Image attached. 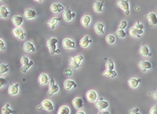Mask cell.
Masks as SVG:
<instances>
[{
    "label": "cell",
    "mask_w": 157,
    "mask_h": 114,
    "mask_svg": "<svg viewBox=\"0 0 157 114\" xmlns=\"http://www.w3.org/2000/svg\"><path fill=\"white\" fill-rule=\"evenodd\" d=\"M23 50L26 53L35 52L36 51L34 44L30 41H26L23 45Z\"/></svg>",
    "instance_id": "obj_15"
},
{
    "label": "cell",
    "mask_w": 157,
    "mask_h": 114,
    "mask_svg": "<svg viewBox=\"0 0 157 114\" xmlns=\"http://www.w3.org/2000/svg\"><path fill=\"white\" fill-rule=\"evenodd\" d=\"M19 84H13L12 82H10L8 90V93L10 96H15L19 93Z\"/></svg>",
    "instance_id": "obj_9"
},
{
    "label": "cell",
    "mask_w": 157,
    "mask_h": 114,
    "mask_svg": "<svg viewBox=\"0 0 157 114\" xmlns=\"http://www.w3.org/2000/svg\"><path fill=\"white\" fill-rule=\"evenodd\" d=\"M137 112H139V109H137V108L134 109H132V110H130L129 113H130V114H135V113H137Z\"/></svg>",
    "instance_id": "obj_44"
},
{
    "label": "cell",
    "mask_w": 157,
    "mask_h": 114,
    "mask_svg": "<svg viewBox=\"0 0 157 114\" xmlns=\"http://www.w3.org/2000/svg\"><path fill=\"white\" fill-rule=\"evenodd\" d=\"M117 76V72L114 71V70H106L101 75V77H111V78H114Z\"/></svg>",
    "instance_id": "obj_32"
},
{
    "label": "cell",
    "mask_w": 157,
    "mask_h": 114,
    "mask_svg": "<svg viewBox=\"0 0 157 114\" xmlns=\"http://www.w3.org/2000/svg\"><path fill=\"white\" fill-rule=\"evenodd\" d=\"M149 114H157V105L153 106L150 109Z\"/></svg>",
    "instance_id": "obj_41"
},
{
    "label": "cell",
    "mask_w": 157,
    "mask_h": 114,
    "mask_svg": "<svg viewBox=\"0 0 157 114\" xmlns=\"http://www.w3.org/2000/svg\"><path fill=\"white\" fill-rule=\"evenodd\" d=\"M116 35L120 38H125L126 37L127 34H126V32L124 31V30L119 29L116 31Z\"/></svg>",
    "instance_id": "obj_38"
},
{
    "label": "cell",
    "mask_w": 157,
    "mask_h": 114,
    "mask_svg": "<svg viewBox=\"0 0 157 114\" xmlns=\"http://www.w3.org/2000/svg\"><path fill=\"white\" fill-rule=\"evenodd\" d=\"M8 83V80L2 77H0V88H3Z\"/></svg>",
    "instance_id": "obj_39"
},
{
    "label": "cell",
    "mask_w": 157,
    "mask_h": 114,
    "mask_svg": "<svg viewBox=\"0 0 157 114\" xmlns=\"http://www.w3.org/2000/svg\"><path fill=\"white\" fill-rule=\"evenodd\" d=\"M106 41L109 44H114L115 42V37L113 35H109L106 37Z\"/></svg>",
    "instance_id": "obj_37"
},
{
    "label": "cell",
    "mask_w": 157,
    "mask_h": 114,
    "mask_svg": "<svg viewBox=\"0 0 157 114\" xmlns=\"http://www.w3.org/2000/svg\"><path fill=\"white\" fill-rule=\"evenodd\" d=\"M61 19L60 18H52L51 19H49L48 22H47L46 24L51 29L54 30L55 28V26L58 24L59 21H60Z\"/></svg>",
    "instance_id": "obj_25"
},
{
    "label": "cell",
    "mask_w": 157,
    "mask_h": 114,
    "mask_svg": "<svg viewBox=\"0 0 157 114\" xmlns=\"http://www.w3.org/2000/svg\"><path fill=\"white\" fill-rule=\"evenodd\" d=\"M139 52H140V54L143 56H149V57H150V56H152V54L151 53H150V51L149 50L148 47L146 45L145 42H144L143 44H142V46H141Z\"/></svg>",
    "instance_id": "obj_23"
},
{
    "label": "cell",
    "mask_w": 157,
    "mask_h": 114,
    "mask_svg": "<svg viewBox=\"0 0 157 114\" xmlns=\"http://www.w3.org/2000/svg\"><path fill=\"white\" fill-rule=\"evenodd\" d=\"M20 63L22 64L21 70L23 73H26L33 65V60H29V58L25 56H22L21 57Z\"/></svg>",
    "instance_id": "obj_3"
},
{
    "label": "cell",
    "mask_w": 157,
    "mask_h": 114,
    "mask_svg": "<svg viewBox=\"0 0 157 114\" xmlns=\"http://www.w3.org/2000/svg\"><path fill=\"white\" fill-rule=\"evenodd\" d=\"M65 74L66 76H71L72 75V71L71 69H66L65 70Z\"/></svg>",
    "instance_id": "obj_43"
},
{
    "label": "cell",
    "mask_w": 157,
    "mask_h": 114,
    "mask_svg": "<svg viewBox=\"0 0 157 114\" xmlns=\"http://www.w3.org/2000/svg\"><path fill=\"white\" fill-rule=\"evenodd\" d=\"M93 28L98 35H101L104 34V25L101 22H97L96 24H94Z\"/></svg>",
    "instance_id": "obj_22"
},
{
    "label": "cell",
    "mask_w": 157,
    "mask_h": 114,
    "mask_svg": "<svg viewBox=\"0 0 157 114\" xmlns=\"http://www.w3.org/2000/svg\"><path fill=\"white\" fill-rule=\"evenodd\" d=\"M59 91V87L57 85L55 84V81L52 77L50 78L49 81V88L48 94L49 96H52L54 94L57 93Z\"/></svg>",
    "instance_id": "obj_6"
},
{
    "label": "cell",
    "mask_w": 157,
    "mask_h": 114,
    "mask_svg": "<svg viewBox=\"0 0 157 114\" xmlns=\"http://www.w3.org/2000/svg\"><path fill=\"white\" fill-rule=\"evenodd\" d=\"M58 43V40L55 38L48 37L47 39V47H48L49 51L51 55L60 53L61 51L57 47V44Z\"/></svg>",
    "instance_id": "obj_1"
},
{
    "label": "cell",
    "mask_w": 157,
    "mask_h": 114,
    "mask_svg": "<svg viewBox=\"0 0 157 114\" xmlns=\"http://www.w3.org/2000/svg\"><path fill=\"white\" fill-rule=\"evenodd\" d=\"M83 60L84 56L82 55H78L74 57H71L69 59V66L73 69H77L80 67Z\"/></svg>",
    "instance_id": "obj_2"
},
{
    "label": "cell",
    "mask_w": 157,
    "mask_h": 114,
    "mask_svg": "<svg viewBox=\"0 0 157 114\" xmlns=\"http://www.w3.org/2000/svg\"><path fill=\"white\" fill-rule=\"evenodd\" d=\"M127 25H128V23L126 21H122L121 22H120V24L119 25V29H121V30H124L125 28H126L127 27Z\"/></svg>",
    "instance_id": "obj_40"
},
{
    "label": "cell",
    "mask_w": 157,
    "mask_h": 114,
    "mask_svg": "<svg viewBox=\"0 0 157 114\" xmlns=\"http://www.w3.org/2000/svg\"><path fill=\"white\" fill-rule=\"evenodd\" d=\"M152 96H153V99L157 100V91L154 92V93H153V94H152Z\"/></svg>",
    "instance_id": "obj_45"
},
{
    "label": "cell",
    "mask_w": 157,
    "mask_h": 114,
    "mask_svg": "<svg viewBox=\"0 0 157 114\" xmlns=\"http://www.w3.org/2000/svg\"><path fill=\"white\" fill-rule=\"evenodd\" d=\"M75 114H85V113H84V112H83V111H82V110H78V111H77V112H76Z\"/></svg>",
    "instance_id": "obj_46"
},
{
    "label": "cell",
    "mask_w": 157,
    "mask_h": 114,
    "mask_svg": "<svg viewBox=\"0 0 157 114\" xmlns=\"http://www.w3.org/2000/svg\"><path fill=\"white\" fill-rule=\"evenodd\" d=\"M105 66L107 69V70H114L115 66H114V64L113 62V61L111 59H108V60L107 61V62L106 63Z\"/></svg>",
    "instance_id": "obj_35"
},
{
    "label": "cell",
    "mask_w": 157,
    "mask_h": 114,
    "mask_svg": "<svg viewBox=\"0 0 157 114\" xmlns=\"http://www.w3.org/2000/svg\"><path fill=\"white\" fill-rule=\"evenodd\" d=\"M104 1H96L93 5V11L95 12H101L103 11Z\"/></svg>",
    "instance_id": "obj_21"
},
{
    "label": "cell",
    "mask_w": 157,
    "mask_h": 114,
    "mask_svg": "<svg viewBox=\"0 0 157 114\" xmlns=\"http://www.w3.org/2000/svg\"><path fill=\"white\" fill-rule=\"evenodd\" d=\"M134 28L136 30L138 35H141L142 34H143V33H144V31H143L144 25L143 24H141L138 20L136 21V22L135 23Z\"/></svg>",
    "instance_id": "obj_29"
},
{
    "label": "cell",
    "mask_w": 157,
    "mask_h": 114,
    "mask_svg": "<svg viewBox=\"0 0 157 114\" xmlns=\"http://www.w3.org/2000/svg\"><path fill=\"white\" fill-rule=\"evenodd\" d=\"M129 35L133 37H137V38H140V35L137 34V32L136 30L134 27H131L129 29Z\"/></svg>",
    "instance_id": "obj_36"
},
{
    "label": "cell",
    "mask_w": 157,
    "mask_h": 114,
    "mask_svg": "<svg viewBox=\"0 0 157 114\" xmlns=\"http://www.w3.org/2000/svg\"><path fill=\"white\" fill-rule=\"evenodd\" d=\"M49 77L45 73H42L39 76L38 81L39 85H45L46 84H48V83L49 82Z\"/></svg>",
    "instance_id": "obj_26"
},
{
    "label": "cell",
    "mask_w": 157,
    "mask_h": 114,
    "mask_svg": "<svg viewBox=\"0 0 157 114\" xmlns=\"http://www.w3.org/2000/svg\"><path fill=\"white\" fill-rule=\"evenodd\" d=\"M35 1L38 2H39V3H41V2H42V0H35Z\"/></svg>",
    "instance_id": "obj_48"
},
{
    "label": "cell",
    "mask_w": 157,
    "mask_h": 114,
    "mask_svg": "<svg viewBox=\"0 0 157 114\" xmlns=\"http://www.w3.org/2000/svg\"><path fill=\"white\" fill-rule=\"evenodd\" d=\"M101 114H109V113L107 111H104V112H103Z\"/></svg>",
    "instance_id": "obj_47"
},
{
    "label": "cell",
    "mask_w": 157,
    "mask_h": 114,
    "mask_svg": "<svg viewBox=\"0 0 157 114\" xmlns=\"http://www.w3.org/2000/svg\"><path fill=\"white\" fill-rule=\"evenodd\" d=\"M70 109L66 106H61L58 110L57 114H70Z\"/></svg>",
    "instance_id": "obj_33"
},
{
    "label": "cell",
    "mask_w": 157,
    "mask_h": 114,
    "mask_svg": "<svg viewBox=\"0 0 157 114\" xmlns=\"http://www.w3.org/2000/svg\"><path fill=\"white\" fill-rule=\"evenodd\" d=\"M36 12L35 10L28 8L25 9L23 13V18H25L26 20H31L34 19L36 17Z\"/></svg>",
    "instance_id": "obj_11"
},
{
    "label": "cell",
    "mask_w": 157,
    "mask_h": 114,
    "mask_svg": "<svg viewBox=\"0 0 157 114\" xmlns=\"http://www.w3.org/2000/svg\"><path fill=\"white\" fill-rule=\"evenodd\" d=\"M75 16V14L74 12H72L71 9L69 8V7H67L63 13L62 17L63 19L66 22H69L71 21Z\"/></svg>",
    "instance_id": "obj_8"
},
{
    "label": "cell",
    "mask_w": 157,
    "mask_h": 114,
    "mask_svg": "<svg viewBox=\"0 0 157 114\" xmlns=\"http://www.w3.org/2000/svg\"><path fill=\"white\" fill-rule=\"evenodd\" d=\"M135 114H140V113H139V112H137V113H136Z\"/></svg>",
    "instance_id": "obj_50"
},
{
    "label": "cell",
    "mask_w": 157,
    "mask_h": 114,
    "mask_svg": "<svg viewBox=\"0 0 157 114\" xmlns=\"http://www.w3.org/2000/svg\"><path fill=\"white\" fill-rule=\"evenodd\" d=\"M6 50V46L4 41L1 38V35H0V51H5Z\"/></svg>",
    "instance_id": "obj_42"
},
{
    "label": "cell",
    "mask_w": 157,
    "mask_h": 114,
    "mask_svg": "<svg viewBox=\"0 0 157 114\" xmlns=\"http://www.w3.org/2000/svg\"><path fill=\"white\" fill-rule=\"evenodd\" d=\"M10 12L8 11V8L5 6H0V18L5 19L7 18L9 15Z\"/></svg>",
    "instance_id": "obj_28"
},
{
    "label": "cell",
    "mask_w": 157,
    "mask_h": 114,
    "mask_svg": "<svg viewBox=\"0 0 157 114\" xmlns=\"http://www.w3.org/2000/svg\"><path fill=\"white\" fill-rule=\"evenodd\" d=\"M9 70V65L0 64V75H3L8 72Z\"/></svg>",
    "instance_id": "obj_34"
},
{
    "label": "cell",
    "mask_w": 157,
    "mask_h": 114,
    "mask_svg": "<svg viewBox=\"0 0 157 114\" xmlns=\"http://www.w3.org/2000/svg\"><path fill=\"white\" fill-rule=\"evenodd\" d=\"M41 109H44L48 111H52L54 109V106L50 100L44 99L41 102V104L37 107L38 110H40Z\"/></svg>",
    "instance_id": "obj_5"
},
{
    "label": "cell",
    "mask_w": 157,
    "mask_h": 114,
    "mask_svg": "<svg viewBox=\"0 0 157 114\" xmlns=\"http://www.w3.org/2000/svg\"><path fill=\"white\" fill-rule=\"evenodd\" d=\"M62 46L66 50H74L75 48V43L69 38H64L61 41Z\"/></svg>",
    "instance_id": "obj_7"
},
{
    "label": "cell",
    "mask_w": 157,
    "mask_h": 114,
    "mask_svg": "<svg viewBox=\"0 0 157 114\" xmlns=\"http://www.w3.org/2000/svg\"><path fill=\"white\" fill-rule=\"evenodd\" d=\"M12 33L14 37H15L17 38H19L20 40H23L25 38V33L23 31V30L19 27L15 28L12 29Z\"/></svg>",
    "instance_id": "obj_14"
},
{
    "label": "cell",
    "mask_w": 157,
    "mask_h": 114,
    "mask_svg": "<svg viewBox=\"0 0 157 114\" xmlns=\"http://www.w3.org/2000/svg\"><path fill=\"white\" fill-rule=\"evenodd\" d=\"M11 22L14 25L19 27L23 22V18L19 15H14L11 18Z\"/></svg>",
    "instance_id": "obj_12"
},
{
    "label": "cell",
    "mask_w": 157,
    "mask_h": 114,
    "mask_svg": "<svg viewBox=\"0 0 157 114\" xmlns=\"http://www.w3.org/2000/svg\"><path fill=\"white\" fill-rule=\"evenodd\" d=\"M91 21V17L90 15H84L83 17L81 18V24L84 26V27H88L90 22Z\"/></svg>",
    "instance_id": "obj_30"
},
{
    "label": "cell",
    "mask_w": 157,
    "mask_h": 114,
    "mask_svg": "<svg viewBox=\"0 0 157 114\" xmlns=\"http://www.w3.org/2000/svg\"><path fill=\"white\" fill-rule=\"evenodd\" d=\"M98 98V95L95 91L90 90L86 93V99L90 103L95 102Z\"/></svg>",
    "instance_id": "obj_13"
},
{
    "label": "cell",
    "mask_w": 157,
    "mask_h": 114,
    "mask_svg": "<svg viewBox=\"0 0 157 114\" xmlns=\"http://www.w3.org/2000/svg\"><path fill=\"white\" fill-rule=\"evenodd\" d=\"M95 106L98 110H103L107 109L109 107V103L106 101L99 100L95 103Z\"/></svg>",
    "instance_id": "obj_27"
},
{
    "label": "cell",
    "mask_w": 157,
    "mask_h": 114,
    "mask_svg": "<svg viewBox=\"0 0 157 114\" xmlns=\"http://www.w3.org/2000/svg\"><path fill=\"white\" fill-rule=\"evenodd\" d=\"M0 2H6V0H0Z\"/></svg>",
    "instance_id": "obj_49"
},
{
    "label": "cell",
    "mask_w": 157,
    "mask_h": 114,
    "mask_svg": "<svg viewBox=\"0 0 157 114\" xmlns=\"http://www.w3.org/2000/svg\"><path fill=\"white\" fill-rule=\"evenodd\" d=\"M15 113V111L11 109L10 105L8 103L6 104L2 107V111H1L2 114H12V113Z\"/></svg>",
    "instance_id": "obj_31"
},
{
    "label": "cell",
    "mask_w": 157,
    "mask_h": 114,
    "mask_svg": "<svg viewBox=\"0 0 157 114\" xmlns=\"http://www.w3.org/2000/svg\"><path fill=\"white\" fill-rule=\"evenodd\" d=\"M146 19L148 21L149 23L151 25H157V16L154 12H149L145 16Z\"/></svg>",
    "instance_id": "obj_10"
},
{
    "label": "cell",
    "mask_w": 157,
    "mask_h": 114,
    "mask_svg": "<svg viewBox=\"0 0 157 114\" xmlns=\"http://www.w3.org/2000/svg\"><path fill=\"white\" fill-rule=\"evenodd\" d=\"M77 84L75 83V81L74 80H70V79H68L66 80L65 81V82L63 83V87L65 88V90H70L72 88H77Z\"/></svg>",
    "instance_id": "obj_16"
},
{
    "label": "cell",
    "mask_w": 157,
    "mask_h": 114,
    "mask_svg": "<svg viewBox=\"0 0 157 114\" xmlns=\"http://www.w3.org/2000/svg\"><path fill=\"white\" fill-rule=\"evenodd\" d=\"M138 67L140 69H142L144 72H146V70L150 69L152 68V64L147 60H142L139 62Z\"/></svg>",
    "instance_id": "obj_18"
},
{
    "label": "cell",
    "mask_w": 157,
    "mask_h": 114,
    "mask_svg": "<svg viewBox=\"0 0 157 114\" xmlns=\"http://www.w3.org/2000/svg\"><path fill=\"white\" fill-rule=\"evenodd\" d=\"M92 43V40L90 39L89 36L86 35L84 36L80 41L78 44H79V46L82 47V48H86L91 43Z\"/></svg>",
    "instance_id": "obj_17"
},
{
    "label": "cell",
    "mask_w": 157,
    "mask_h": 114,
    "mask_svg": "<svg viewBox=\"0 0 157 114\" xmlns=\"http://www.w3.org/2000/svg\"><path fill=\"white\" fill-rule=\"evenodd\" d=\"M115 5L123 11L127 15H130V3L128 0H117Z\"/></svg>",
    "instance_id": "obj_4"
},
{
    "label": "cell",
    "mask_w": 157,
    "mask_h": 114,
    "mask_svg": "<svg viewBox=\"0 0 157 114\" xmlns=\"http://www.w3.org/2000/svg\"><path fill=\"white\" fill-rule=\"evenodd\" d=\"M50 9L53 13H58L64 10V7L60 3H53L51 5Z\"/></svg>",
    "instance_id": "obj_20"
},
{
    "label": "cell",
    "mask_w": 157,
    "mask_h": 114,
    "mask_svg": "<svg viewBox=\"0 0 157 114\" xmlns=\"http://www.w3.org/2000/svg\"><path fill=\"white\" fill-rule=\"evenodd\" d=\"M141 81V79H137L135 78H131L128 80V86L133 89L136 88L140 82Z\"/></svg>",
    "instance_id": "obj_24"
},
{
    "label": "cell",
    "mask_w": 157,
    "mask_h": 114,
    "mask_svg": "<svg viewBox=\"0 0 157 114\" xmlns=\"http://www.w3.org/2000/svg\"><path fill=\"white\" fill-rule=\"evenodd\" d=\"M72 104L75 109H80L83 107L84 102L81 97H75L72 101Z\"/></svg>",
    "instance_id": "obj_19"
}]
</instances>
